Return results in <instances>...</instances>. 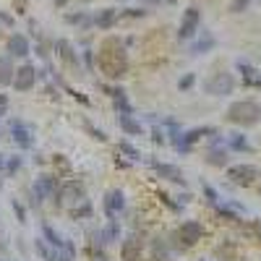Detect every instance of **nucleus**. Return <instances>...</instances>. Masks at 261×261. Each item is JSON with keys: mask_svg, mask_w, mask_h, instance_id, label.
<instances>
[{"mask_svg": "<svg viewBox=\"0 0 261 261\" xmlns=\"http://www.w3.org/2000/svg\"><path fill=\"white\" fill-rule=\"evenodd\" d=\"M97 68L113 81H120L128 73V53L120 37H105L97 53Z\"/></svg>", "mask_w": 261, "mask_h": 261, "instance_id": "f257e3e1", "label": "nucleus"}, {"mask_svg": "<svg viewBox=\"0 0 261 261\" xmlns=\"http://www.w3.org/2000/svg\"><path fill=\"white\" fill-rule=\"evenodd\" d=\"M225 118L230 123H235V125H243V128L256 125L261 120V102H256V99H238V102H232L227 107Z\"/></svg>", "mask_w": 261, "mask_h": 261, "instance_id": "f03ea898", "label": "nucleus"}, {"mask_svg": "<svg viewBox=\"0 0 261 261\" xmlns=\"http://www.w3.org/2000/svg\"><path fill=\"white\" fill-rule=\"evenodd\" d=\"M8 139L18 151H32L37 139H34V125L27 123L24 118H11L8 120Z\"/></svg>", "mask_w": 261, "mask_h": 261, "instance_id": "7ed1b4c3", "label": "nucleus"}, {"mask_svg": "<svg viewBox=\"0 0 261 261\" xmlns=\"http://www.w3.org/2000/svg\"><path fill=\"white\" fill-rule=\"evenodd\" d=\"M149 235L139 227L130 230L120 241V261H144V248H146Z\"/></svg>", "mask_w": 261, "mask_h": 261, "instance_id": "20e7f679", "label": "nucleus"}, {"mask_svg": "<svg viewBox=\"0 0 261 261\" xmlns=\"http://www.w3.org/2000/svg\"><path fill=\"white\" fill-rule=\"evenodd\" d=\"M37 84H39V68L34 63H29V60H24L16 68V76H13V89L18 92V94H29V92H34L37 89Z\"/></svg>", "mask_w": 261, "mask_h": 261, "instance_id": "39448f33", "label": "nucleus"}, {"mask_svg": "<svg viewBox=\"0 0 261 261\" xmlns=\"http://www.w3.org/2000/svg\"><path fill=\"white\" fill-rule=\"evenodd\" d=\"M146 162H149V167H151V170H154V175H157V178H162V180H167V183H175V186H180V188H186V186H188L186 172H183L178 165H172V162H162V160H157V157H146Z\"/></svg>", "mask_w": 261, "mask_h": 261, "instance_id": "423d86ee", "label": "nucleus"}, {"mask_svg": "<svg viewBox=\"0 0 261 261\" xmlns=\"http://www.w3.org/2000/svg\"><path fill=\"white\" fill-rule=\"evenodd\" d=\"M204 92L209 97H230L235 92V76L230 71H220V73H212L204 81Z\"/></svg>", "mask_w": 261, "mask_h": 261, "instance_id": "0eeeda50", "label": "nucleus"}, {"mask_svg": "<svg viewBox=\"0 0 261 261\" xmlns=\"http://www.w3.org/2000/svg\"><path fill=\"white\" fill-rule=\"evenodd\" d=\"M60 175L58 172H39V175L34 178V183H32V191L37 193V199H39V204H45V201H50L53 196L60 191Z\"/></svg>", "mask_w": 261, "mask_h": 261, "instance_id": "6e6552de", "label": "nucleus"}, {"mask_svg": "<svg viewBox=\"0 0 261 261\" xmlns=\"http://www.w3.org/2000/svg\"><path fill=\"white\" fill-rule=\"evenodd\" d=\"M53 47H55V53H58V60H60L68 71H73V73L81 71V53L76 50V45H73L71 39L60 37V39H55Z\"/></svg>", "mask_w": 261, "mask_h": 261, "instance_id": "1a4fd4ad", "label": "nucleus"}, {"mask_svg": "<svg viewBox=\"0 0 261 261\" xmlns=\"http://www.w3.org/2000/svg\"><path fill=\"white\" fill-rule=\"evenodd\" d=\"M178 238H180V243H183V248L188 251V248H193V246H199L201 241H204V235H206V227L199 222V220H186V222H180L178 225Z\"/></svg>", "mask_w": 261, "mask_h": 261, "instance_id": "9d476101", "label": "nucleus"}, {"mask_svg": "<svg viewBox=\"0 0 261 261\" xmlns=\"http://www.w3.org/2000/svg\"><path fill=\"white\" fill-rule=\"evenodd\" d=\"M199 27H201V11L196 8V6L186 8L180 24H178V39L180 42H191L196 34H199Z\"/></svg>", "mask_w": 261, "mask_h": 261, "instance_id": "9b49d317", "label": "nucleus"}, {"mask_svg": "<svg viewBox=\"0 0 261 261\" xmlns=\"http://www.w3.org/2000/svg\"><path fill=\"white\" fill-rule=\"evenodd\" d=\"M146 248H149V258H154V261H172L175 258V251H172L167 235H162V232L151 235L146 241Z\"/></svg>", "mask_w": 261, "mask_h": 261, "instance_id": "f8f14e48", "label": "nucleus"}, {"mask_svg": "<svg viewBox=\"0 0 261 261\" xmlns=\"http://www.w3.org/2000/svg\"><path fill=\"white\" fill-rule=\"evenodd\" d=\"M102 209H105V217H107V220H118V217L125 212V191L110 188V191L105 193Z\"/></svg>", "mask_w": 261, "mask_h": 261, "instance_id": "ddd939ff", "label": "nucleus"}, {"mask_svg": "<svg viewBox=\"0 0 261 261\" xmlns=\"http://www.w3.org/2000/svg\"><path fill=\"white\" fill-rule=\"evenodd\" d=\"M6 53H8L11 58L27 60V58L32 55V42H29V37H27V34H21V32L8 34V39H6Z\"/></svg>", "mask_w": 261, "mask_h": 261, "instance_id": "4468645a", "label": "nucleus"}, {"mask_svg": "<svg viewBox=\"0 0 261 261\" xmlns=\"http://www.w3.org/2000/svg\"><path fill=\"white\" fill-rule=\"evenodd\" d=\"M227 178H230V183H235V186L248 188V186L256 183L258 170H256L253 165H230V167H227Z\"/></svg>", "mask_w": 261, "mask_h": 261, "instance_id": "2eb2a0df", "label": "nucleus"}, {"mask_svg": "<svg viewBox=\"0 0 261 261\" xmlns=\"http://www.w3.org/2000/svg\"><path fill=\"white\" fill-rule=\"evenodd\" d=\"M60 196H63V201H71V204L89 199V196H86V186L76 178H63L60 180Z\"/></svg>", "mask_w": 261, "mask_h": 261, "instance_id": "dca6fc26", "label": "nucleus"}, {"mask_svg": "<svg viewBox=\"0 0 261 261\" xmlns=\"http://www.w3.org/2000/svg\"><path fill=\"white\" fill-rule=\"evenodd\" d=\"M99 241H102L105 248L120 243V241H123V227H120V222H118V220H107L105 225H99Z\"/></svg>", "mask_w": 261, "mask_h": 261, "instance_id": "f3484780", "label": "nucleus"}, {"mask_svg": "<svg viewBox=\"0 0 261 261\" xmlns=\"http://www.w3.org/2000/svg\"><path fill=\"white\" fill-rule=\"evenodd\" d=\"M118 21H120V11H118V8H102V11L94 16V27H97L99 32H110Z\"/></svg>", "mask_w": 261, "mask_h": 261, "instance_id": "a211bd4d", "label": "nucleus"}, {"mask_svg": "<svg viewBox=\"0 0 261 261\" xmlns=\"http://www.w3.org/2000/svg\"><path fill=\"white\" fill-rule=\"evenodd\" d=\"M118 128L123 130L125 136H144V123L136 118V113L134 115H118Z\"/></svg>", "mask_w": 261, "mask_h": 261, "instance_id": "6ab92c4d", "label": "nucleus"}, {"mask_svg": "<svg viewBox=\"0 0 261 261\" xmlns=\"http://www.w3.org/2000/svg\"><path fill=\"white\" fill-rule=\"evenodd\" d=\"M68 217H71V222H86V220H94V204H92L89 199L76 201V204L68 209Z\"/></svg>", "mask_w": 261, "mask_h": 261, "instance_id": "aec40b11", "label": "nucleus"}, {"mask_svg": "<svg viewBox=\"0 0 261 261\" xmlns=\"http://www.w3.org/2000/svg\"><path fill=\"white\" fill-rule=\"evenodd\" d=\"M214 45H217V39H214V34L212 32H206L204 29V34H199L193 42H191V55H206V53H212L214 50Z\"/></svg>", "mask_w": 261, "mask_h": 261, "instance_id": "412c9836", "label": "nucleus"}, {"mask_svg": "<svg viewBox=\"0 0 261 261\" xmlns=\"http://www.w3.org/2000/svg\"><path fill=\"white\" fill-rule=\"evenodd\" d=\"M204 162L212 165V167H227L230 157H227V144L225 146H209L206 154H204Z\"/></svg>", "mask_w": 261, "mask_h": 261, "instance_id": "4be33fe9", "label": "nucleus"}, {"mask_svg": "<svg viewBox=\"0 0 261 261\" xmlns=\"http://www.w3.org/2000/svg\"><path fill=\"white\" fill-rule=\"evenodd\" d=\"M217 134V128L214 125H199V128H191V130H183V141L188 146H193L196 141H201V139H209Z\"/></svg>", "mask_w": 261, "mask_h": 261, "instance_id": "5701e85b", "label": "nucleus"}, {"mask_svg": "<svg viewBox=\"0 0 261 261\" xmlns=\"http://www.w3.org/2000/svg\"><path fill=\"white\" fill-rule=\"evenodd\" d=\"M13 76H16L13 58L8 53H3V55H0V86H11L13 84Z\"/></svg>", "mask_w": 261, "mask_h": 261, "instance_id": "b1692460", "label": "nucleus"}, {"mask_svg": "<svg viewBox=\"0 0 261 261\" xmlns=\"http://www.w3.org/2000/svg\"><path fill=\"white\" fill-rule=\"evenodd\" d=\"M76 258H79L76 241H71V238H63V246L55 248V261H76Z\"/></svg>", "mask_w": 261, "mask_h": 261, "instance_id": "393cba45", "label": "nucleus"}, {"mask_svg": "<svg viewBox=\"0 0 261 261\" xmlns=\"http://www.w3.org/2000/svg\"><path fill=\"white\" fill-rule=\"evenodd\" d=\"M39 230H42V238H45V241H47L53 248H60V246H63V238H60V232H58V230H55V227H53L47 220H42V222H39Z\"/></svg>", "mask_w": 261, "mask_h": 261, "instance_id": "a878e982", "label": "nucleus"}, {"mask_svg": "<svg viewBox=\"0 0 261 261\" xmlns=\"http://www.w3.org/2000/svg\"><path fill=\"white\" fill-rule=\"evenodd\" d=\"M118 154H120V157H128L130 162H141V160H144V154H141V151L130 144L128 139H120V141H118Z\"/></svg>", "mask_w": 261, "mask_h": 261, "instance_id": "bb28decb", "label": "nucleus"}, {"mask_svg": "<svg viewBox=\"0 0 261 261\" xmlns=\"http://www.w3.org/2000/svg\"><path fill=\"white\" fill-rule=\"evenodd\" d=\"M65 21H68L71 27H81V29L94 27V16H89L86 11H79V13H65Z\"/></svg>", "mask_w": 261, "mask_h": 261, "instance_id": "cd10ccee", "label": "nucleus"}, {"mask_svg": "<svg viewBox=\"0 0 261 261\" xmlns=\"http://www.w3.org/2000/svg\"><path fill=\"white\" fill-rule=\"evenodd\" d=\"M34 253L42 258V261H55V248L45 241V238H34Z\"/></svg>", "mask_w": 261, "mask_h": 261, "instance_id": "c85d7f7f", "label": "nucleus"}, {"mask_svg": "<svg viewBox=\"0 0 261 261\" xmlns=\"http://www.w3.org/2000/svg\"><path fill=\"white\" fill-rule=\"evenodd\" d=\"M21 170H24V157H21L18 151L16 154H8L6 157V178H16Z\"/></svg>", "mask_w": 261, "mask_h": 261, "instance_id": "c756f323", "label": "nucleus"}, {"mask_svg": "<svg viewBox=\"0 0 261 261\" xmlns=\"http://www.w3.org/2000/svg\"><path fill=\"white\" fill-rule=\"evenodd\" d=\"M113 110H115V115H134V105H130L128 94L113 97Z\"/></svg>", "mask_w": 261, "mask_h": 261, "instance_id": "7c9ffc66", "label": "nucleus"}, {"mask_svg": "<svg viewBox=\"0 0 261 261\" xmlns=\"http://www.w3.org/2000/svg\"><path fill=\"white\" fill-rule=\"evenodd\" d=\"M227 146H230L232 151H253V146L248 144V139H246L243 134H230V136H227Z\"/></svg>", "mask_w": 261, "mask_h": 261, "instance_id": "2f4dec72", "label": "nucleus"}, {"mask_svg": "<svg viewBox=\"0 0 261 261\" xmlns=\"http://www.w3.org/2000/svg\"><path fill=\"white\" fill-rule=\"evenodd\" d=\"M238 71L243 73V84H246V86H256V81H258V73H256V68H253V65H248L246 60H238Z\"/></svg>", "mask_w": 261, "mask_h": 261, "instance_id": "473e14b6", "label": "nucleus"}, {"mask_svg": "<svg viewBox=\"0 0 261 261\" xmlns=\"http://www.w3.org/2000/svg\"><path fill=\"white\" fill-rule=\"evenodd\" d=\"M81 128L86 130V134H89L94 141H99V144H107V134H105V130L102 128H97L92 120H86V118H81Z\"/></svg>", "mask_w": 261, "mask_h": 261, "instance_id": "72a5a7b5", "label": "nucleus"}, {"mask_svg": "<svg viewBox=\"0 0 261 261\" xmlns=\"http://www.w3.org/2000/svg\"><path fill=\"white\" fill-rule=\"evenodd\" d=\"M149 136H151V141H154L157 146H165V144H170V141H167V130L162 128V123H154V125H151Z\"/></svg>", "mask_w": 261, "mask_h": 261, "instance_id": "f704fd0d", "label": "nucleus"}, {"mask_svg": "<svg viewBox=\"0 0 261 261\" xmlns=\"http://www.w3.org/2000/svg\"><path fill=\"white\" fill-rule=\"evenodd\" d=\"M11 209H13V214H16V222L18 225H27L29 220H27V206H24V201L21 199H11Z\"/></svg>", "mask_w": 261, "mask_h": 261, "instance_id": "c9c22d12", "label": "nucleus"}, {"mask_svg": "<svg viewBox=\"0 0 261 261\" xmlns=\"http://www.w3.org/2000/svg\"><path fill=\"white\" fill-rule=\"evenodd\" d=\"M157 199H160L170 212H180V209H183V204H180L178 199H172V196H170V193H165V191H160V193H157Z\"/></svg>", "mask_w": 261, "mask_h": 261, "instance_id": "e433bc0d", "label": "nucleus"}, {"mask_svg": "<svg viewBox=\"0 0 261 261\" xmlns=\"http://www.w3.org/2000/svg\"><path fill=\"white\" fill-rule=\"evenodd\" d=\"M81 63L86 65V71H94V68H97V53L89 50V47L81 50Z\"/></svg>", "mask_w": 261, "mask_h": 261, "instance_id": "4c0bfd02", "label": "nucleus"}, {"mask_svg": "<svg viewBox=\"0 0 261 261\" xmlns=\"http://www.w3.org/2000/svg\"><path fill=\"white\" fill-rule=\"evenodd\" d=\"M201 191H204V199H206V204H209V206L220 204V193H217L209 183H201Z\"/></svg>", "mask_w": 261, "mask_h": 261, "instance_id": "58836bf2", "label": "nucleus"}, {"mask_svg": "<svg viewBox=\"0 0 261 261\" xmlns=\"http://www.w3.org/2000/svg\"><path fill=\"white\" fill-rule=\"evenodd\" d=\"M53 165H55V170H63V172H71V162L65 160V154H53V160H50Z\"/></svg>", "mask_w": 261, "mask_h": 261, "instance_id": "ea45409f", "label": "nucleus"}, {"mask_svg": "<svg viewBox=\"0 0 261 261\" xmlns=\"http://www.w3.org/2000/svg\"><path fill=\"white\" fill-rule=\"evenodd\" d=\"M63 89H65V94H71L76 102H81V105H86V107L92 105V99H89V97H86V94H81V92H76V89H71V86H65V84H63Z\"/></svg>", "mask_w": 261, "mask_h": 261, "instance_id": "a19ab883", "label": "nucleus"}, {"mask_svg": "<svg viewBox=\"0 0 261 261\" xmlns=\"http://www.w3.org/2000/svg\"><path fill=\"white\" fill-rule=\"evenodd\" d=\"M149 11L146 8H125V11H120V18H144Z\"/></svg>", "mask_w": 261, "mask_h": 261, "instance_id": "79ce46f5", "label": "nucleus"}, {"mask_svg": "<svg viewBox=\"0 0 261 261\" xmlns=\"http://www.w3.org/2000/svg\"><path fill=\"white\" fill-rule=\"evenodd\" d=\"M193 84H196V73H186V76L178 81V89H180V92H188Z\"/></svg>", "mask_w": 261, "mask_h": 261, "instance_id": "37998d69", "label": "nucleus"}, {"mask_svg": "<svg viewBox=\"0 0 261 261\" xmlns=\"http://www.w3.org/2000/svg\"><path fill=\"white\" fill-rule=\"evenodd\" d=\"M248 3H251V0H232V3H230V11H232V13H241V11L248 8Z\"/></svg>", "mask_w": 261, "mask_h": 261, "instance_id": "c03bdc74", "label": "nucleus"}, {"mask_svg": "<svg viewBox=\"0 0 261 261\" xmlns=\"http://www.w3.org/2000/svg\"><path fill=\"white\" fill-rule=\"evenodd\" d=\"M6 157H8V154H3V151H0V188H3V180H6Z\"/></svg>", "mask_w": 261, "mask_h": 261, "instance_id": "a18cd8bd", "label": "nucleus"}, {"mask_svg": "<svg viewBox=\"0 0 261 261\" xmlns=\"http://www.w3.org/2000/svg\"><path fill=\"white\" fill-rule=\"evenodd\" d=\"M178 201H180V204H183V206H188V204H191V201H193V193H191V191H183V193H180V196H178Z\"/></svg>", "mask_w": 261, "mask_h": 261, "instance_id": "49530a36", "label": "nucleus"}, {"mask_svg": "<svg viewBox=\"0 0 261 261\" xmlns=\"http://www.w3.org/2000/svg\"><path fill=\"white\" fill-rule=\"evenodd\" d=\"M144 3H157V6H167V8H172V6H178V0H144Z\"/></svg>", "mask_w": 261, "mask_h": 261, "instance_id": "de8ad7c7", "label": "nucleus"}, {"mask_svg": "<svg viewBox=\"0 0 261 261\" xmlns=\"http://www.w3.org/2000/svg\"><path fill=\"white\" fill-rule=\"evenodd\" d=\"M0 24H3V27H13V16H8V13L0 11Z\"/></svg>", "mask_w": 261, "mask_h": 261, "instance_id": "09e8293b", "label": "nucleus"}, {"mask_svg": "<svg viewBox=\"0 0 261 261\" xmlns=\"http://www.w3.org/2000/svg\"><path fill=\"white\" fill-rule=\"evenodd\" d=\"M13 8L16 13H27V0H13Z\"/></svg>", "mask_w": 261, "mask_h": 261, "instance_id": "8fccbe9b", "label": "nucleus"}, {"mask_svg": "<svg viewBox=\"0 0 261 261\" xmlns=\"http://www.w3.org/2000/svg\"><path fill=\"white\" fill-rule=\"evenodd\" d=\"M115 165H118V167H120V170H128V167H130V165H134V162H130V160H128V157H125V160H120V154H118V160H115Z\"/></svg>", "mask_w": 261, "mask_h": 261, "instance_id": "3c124183", "label": "nucleus"}, {"mask_svg": "<svg viewBox=\"0 0 261 261\" xmlns=\"http://www.w3.org/2000/svg\"><path fill=\"white\" fill-rule=\"evenodd\" d=\"M34 165H42V167H45V165H47L45 154H39V151H37V154H34Z\"/></svg>", "mask_w": 261, "mask_h": 261, "instance_id": "603ef678", "label": "nucleus"}, {"mask_svg": "<svg viewBox=\"0 0 261 261\" xmlns=\"http://www.w3.org/2000/svg\"><path fill=\"white\" fill-rule=\"evenodd\" d=\"M253 230H256V235L261 238V220H253Z\"/></svg>", "mask_w": 261, "mask_h": 261, "instance_id": "864d4df0", "label": "nucleus"}, {"mask_svg": "<svg viewBox=\"0 0 261 261\" xmlns=\"http://www.w3.org/2000/svg\"><path fill=\"white\" fill-rule=\"evenodd\" d=\"M6 251H8V246L3 243V238H0V253H6Z\"/></svg>", "mask_w": 261, "mask_h": 261, "instance_id": "5fc2aeb1", "label": "nucleus"}, {"mask_svg": "<svg viewBox=\"0 0 261 261\" xmlns=\"http://www.w3.org/2000/svg\"><path fill=\"white\" fill-rule=\"evenodd\" d=\"M65 3H68V0H55V8H63Z\"/></svg>", "mask_w": 261, "mask_h": 261, "instance_id": "6e6d98bb", "label": "nucleus"}, {"mask_svg": "<svg viewBox=\"0 0 261 261\" xmlns=\"http://www.w3.org/2000/svg\"><path fill=\"white\" fill-rule=\"evenodd\" d=\"M0 261H6V258H3V253H0Z\"/></svg>", "mask_w": 261, "mask_h": 261, "instance_id": "4d7b16f0", "label": "nucleus"}, {"mask_svg": "<svg viewBox=\"0 0 261 261\" xmlns=\"http://www.w3.org/2000/svg\"><path fill=\"white\" fill-rule=\"evenodd\" d=\"M144 261H154V258H144Z\"/></svg>", "mask_w": 261, "mask_h": 261, "instance_id": "13d9d810", "label": "nucleus"}, {"mask_svg": "<svg viewBox=\"0 0 261 261\" xmlns=\"http://www.w3.org/2000/svg\"><path fill=\"white\" fill-rule=\"evenodd\" d=\"M201 261H204V258H201Z\"/></svg>", "mask_w": 261, "mask_h": 261, "instance_id": "bf43d9fd", "label": "nucleus"}]
</instances>
